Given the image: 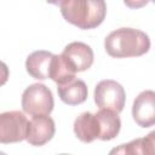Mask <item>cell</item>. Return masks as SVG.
Returning a JSON list of instances; mask_svg holds the SVG:
<instances>
[{
	"label": "cell",
	"instance_id": "1",
	"mask_svg": "<svg viewBox=\"0 0 155 155\" xmlns=\"http://www.w3.org/2000/svg\"><path fill=\"white\" fill-rule=\"evenodd\" d=\"M104 48L114 58L138 57L149 51L150 39L139 29L119 28L105 38Z\"/></svg>",
	"mask_w": 155,
	"mask_h": 155
},
{
	"label": "cell",
	"instance_id": "2",
	"mask_svg": "<svg viewBox=\"0 0 155 155\" xmlns=\"http://www.w3.org/2000/svg\"><path fill=\"white\" fill-rule=\"evenodd\" d=\"M64 19L80 29H93L105 17L107 5L103 0H64L59 2Z\"/></svg>",
	"mask_w": 155,
	"mask_h": 155
},
{
	"label": "cell",
	"instance_id": "3",
	"mask_svg": "<svg viewBox=\"0 0 155 155\" xmlns=\"http://www.w3.org/2000/svg\"><path fill=\"white\" fill-rule=\"evenodd\" d=\"M53 96L44 84H31L22 94V109L31 116L50 115L53 109Z\"/></svg>",
	"mask_w": 155,
	"mask_h": 155
},
{
	"label": "cell",
	"instance_id": "4",
	"mask_svg": "<svg viewBox=\"0 0 155 155\" xmlns=\"http://www.w3.org/2000/svg\"><path fill=\"white\" fill-rule=\"evenodd\" d=\"M94 103L99 109H105L119 114L122 111L126 101L124 87L115 80H102L94 87Z\"/></svg>",
	"mask_w": 155,
	"mask_h": 155
},
{
	"label": "cell",
	"instance_id": "5",
	"mask_svg": "<svg viewBox=\"0 0 155 155\" xmlns=\"http://www.w3.org/2000/svg\"><path fill=\"white\" fill-rule=\"evenodd\" d=\"M28 120L22 111L0 113V143L10 144L25 139Z\"/></svg>",
	"mask_w": 155,
	"mask_h": 155
},
{
	"label": "cell",
	"instance_id": "6",
	"mask_svg": "<svg viewBox=\"0 0 155 155\" xmlns=\"http://www.w3.org/2000/svg\"><path fill=\"white\" fill-rule=\"evenodd\" d=\"M133 120L144 128H148L155 124V92L147 90L140 92L132 105Z\"/></svg>",
	"mask_w": 155,
	"mask_h": 155
},
{
	"label": "cell",
	"instance_id": "7",
	"mask_svg": "<svg viewBox=\"0 0 155 155\" xmlns=\"http://www.w3.org/2000/svg\"><path fill=\"white\" fill-rule=\"evenodd\" d=\"M54 131L56 127L52 117H50L48 115L33 116V119L28 121L25 139L29 144L40 147L47 143L53 137Z\"/></svg>",
	"mask_w": 155,
	"mask_h": 155
},
{
	"label": "cell",
	"instance_id": "8",
	"mask_svg": "<svg viewBox=\"0 0 155 155\" xmlns=\"http://www.w3.org/2000/svg\"><path fill=\"white\" fill-rule=\"evenodd\" d=\"M62 54L68 59L76 73L87 70L92 65L94 58L92 48L81 41H73L68 44L64 47Z\"/></svg>",
	"mask_w": 155,
	"mask_h": 155
},
{
	"label": "cell",
	"instance_id": "9",
	"mask_svg": "<svg viewBox=\"0 0 155 155\" xmlns=\"http://www.w3.org/2000/svg\"><path fill=\"white\" fill-rule=\"evenodd\" d=\"M155 132H150L147 137L136 138L128 143L113 148L108 155H155Z\"/></svg>",
	"mask_w": 155,
	"mask_h": 155
},
{
	"label": "cell",
	"instance_id": "10",
	"mask_svg": "<svg viewBox=\"0 0 155 155\" xmlns=\"http://www.w3.org/2000/svg\"><path fill=\"white\" fill-rule=\"evenodd\" d=\"M52 56L53 53L45 51V50L31 52L27 57V61H25V69L28 74L31 78L38 79V80L48 79Z\"/></svg>",
	"mask_w": 155,
	"mask_h": 155
},
{
	"label": "cell",
	"instance_id": "11",
	"mask_svg": "<svg viewBox=\"0 0 155 155\" xmlns=\"http://www.w3.org/2000/svg\"><path fill=\"white\" fill-rule=\"evenodd\" d=\"M74 133L84 143H91L99 138V124L94 114L81 113L74 121Z\"/></svg>",
	"mask_w": 155,
	"mask_h": 155
},
{
	"label": "cell",
	"instance_id": "12",
	"mask_svg": "<svg viewBox=\"0 0 155 155\" xmlns=\"http://www.w3.org/2000/svg\"><path fill=\"white\" fill-rule=\"evenodd\" d=\"M57 91L62 102L68 105H78L84 103L88 93L85 81L80 79H73L67 84L57 85Z\"/></svg>",
	"mask_w": 155,
	"mask_h": 155
},
{
	"label": "cell",
	"instance_id": "13",
	"mask_svg": "<svg viewBox=\"0 0 155 155\" xmlns=\"http://www.w3.org/2000/svg\"><path fill=\"white\" fill-rule=\"evenodd\" d=\"M94 115L99 124L101 140H110L119 134L121 128V120L116 113L105 109H99Z\"/></svg>",
	"mask_w": 155,
	"mask_h": 155
},
{
	"label": "cell",
	"instance_id": "14",
	"mask_svg": "<svg viewBox=\"0 0 155 155\" xmlns=\"http://www.w3.org/2000/svg\"><path fill=\"white\" fill-rule=\"evenodd\" d=\"M75 69L63 54L52 56L48 78L52 79L57 85H63L71 81L73 79H75Z\"/></svg>",
	"mask_w": 155,
	"mask_h": 155
},
{
	"label": "cell",
	"instance_id": "15",
	"mask_svg": "<svg viewBox=\"0 0 155 155\" xmlns=\"http://www.w3.org/2000/svg\"><path fill=\"white\" fill-rule=\"evenodd\" d=\"M8 75H10L8 67H7L2 61H0V86L5 85V84L7 82Z\"/></svg>",
	"mask_w": 155,
	"mask_h": 155
},
{
	"label": "cell",
	"instance_id": "16",
	"mask_svg": "<svg viewBox=\"0 0 155 155\" xmlns=\"http://www.w3.org/2000/svg\"><path fill=\"white\" fill-rule=\"evenodd\" d=\"M0 155H6V154H5L4 151H0Z\"/></svg>",
	"mask_w": 155,
	"mask_h": 155
},
{
	"label": "cell",
	"instance_id": "17",
	"mask_svg": "<svg viewBox=\"0 0 155 155\" xmlns=\"http://www.w3.org/2000/svg\"><path fill=\"white\" fill-rule=\"evenodd\" d=\"M58 155H70V154H58Z\"/></svg>",
	"mask_w": 155,
	"mask_h": 155
}]
</instances>
